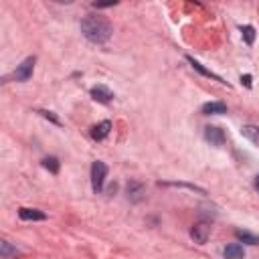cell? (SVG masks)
<instances>
[{
    "instance_id": "obj_1",
    "label": "cell",
    "mask_w": 259,
    "mask_h": 259,
    "mask_svg": "<svg viewBox=\"0 0 259 259\" xmlns=\"http://www.w3.org/2000/svg\"><path fill=\"white\" fill-rule=\"evenodd\" d=\"M81 33L87 41H91L95 45H103L112 37V25L99 15H87L81 21Z\"/></svg>"
},
{
    "instance_id": "obj_2",
    "label": "cell",
    "mask_w": 259,
    "mask_h": 259,
    "mask_svg": "<svg viewBox=\"0 0 259 259\" xmlns=\"http://www.w3.org/2000/svg\"><path fill=\"white\" fill-rule=\"evenodd\" d=\"M106 176H108V166L106 162L101 160H95L91 164V188L95 194H99L103 190V182H106Z\"/></svg>"
},
{
    "instance_id": "obj_3",
    "label": "cell",
    "mask_w": 259,
    "mask_h": 259,
    "mask_svg": "<svg viewBox=\"0 0 259 259\" xmlns=\"http://www.w3.org/2000/svg\"><path fill=\"white\" fill-rule=\"evenodd\" d=\"M35 63H37V57H27V59L17 67V71H15V79H17V81H21V83L29 81V79L33 77Z\"/></svg>"
},
{
    "instance_id": "obj_4",
    "label": "cell",
    "mask_w": 259,
    "mask_h": 259,
    "mask_svg": "<svg viewBox=\"0 0 259 259\" xmlns=\"http://www.w3.org/2000/svg\"><path fill=\"white\" fill-rule=\"evenodd\" d=\"M190 237H192L194 243L204 245L206 241H209V237H211V225L209 223H196V225H192Z\"/></svg>"
},
{
    "instance_id": "obj_5",
    "label": "cell",
    "mask_w": 259,
    "mask_h": 259,
    "mask_svg": "<svg viewBox=\"0 0 259 259\" xmlns=\"http://www.w3.org/2000/svg\"><path fill=\"white\" fill-rule=\"evenodd\" d=\"M204 140L209 142L211 146H217V148H219V146L225 144L227 138H225V132H223L219 126H206V128H204Z\"/></svg>"
},
{
    "instance_id": "obj_6",
    "label": "cell",
    "mask_w": 259,
    "mask_h": 259,
    "mask_svg": "<svg viewBox=\"0 0 259 259\" xmlns=\"http://www.w3.org/2000/svg\"><path fill=\"white\" fill-rule=\"evenodd\" d=\"M91 97L99 103H110L114 99V91L106 85H95V87H91Z\"/></svg>"
},
{
    "instance_id": "obj_7",
    "label": "cell",
    "mask_w": 259,
    "mask_h": 259,
    "mask_svg": "<svg viewBox=\"0 0 259 259\" xmlns=\"http://www.w3.org/2000/svg\"><path fill=\"white\" fill-rule=\"evenodd\" d=\"M110 132H112V122L103 120V122H99L97 126L91 128V138L97 140V142H101V140H106L110 136Z\"/></svg>"
},
{
    "instance_id": "obj_8",
    "label": "cell",
    "mask_w": 259,
    "mask_h": 259,
    "mask_svg": "<svg viewBox=\"0 0 259 259\" xmlns=\"http://www.w3.org/2000/svg\"><path fill=\"white\" fill-rule=\"evenodd\" d=\"M126 190H128V198L132 202H140L144 198V194H146V186L142 182H136V180L128 182V188Z\"/></svg>"
},
{
    "instance_id": "obj_9",
    "label": "cell",
    "mask_w": 259,
    "mask_h": 259,
    "mask_svg": "<svg viewBox=\"0 0 259 259\" xmlns=\"http://www.w3.org/2000/svg\"><path fill=\"white\" fill-rule=\"evenodd\" d=\"M202 114L204 116H219V114H227V106L223 101H209L202 106Z\"/></svg>"
},
{
    "instance_id": "obj_10",
    "label": "cell",
    "mask_w": 259,
    "mask_h": 259,
    "mask_svg": "<svg viewBox=\"0 0 259 259\" xmlns=\"http://www.w3.org/2000/svg\"><path fill=\"white\" fill-rule=\"evenodd\" d=\"M19 217L23 219V221H45L47 219V215L43 213V211H39V209H19Z\"/></svg>"
},
{
    "instance_id": "obj_11",
    "label": "cell",
    "mask_w": 259,
    "mask_h": 259,
    "mask_svg": "<svg viewBox=\"0 0 259 259\" xmlns=\"http://www.w3.org/2000/svg\"><path fill=\"white\" fill-rule=\"evenodd\" d=\"M223 255H225V259H245V249L239 243H231L223 249Z\"/></svg>"
},
{
    "instance_id": "obj_12",
    "label": "cell",
    "mask_w": 259,
    "mask_h": 259,
    "mask_svg": "<svg viewBox=\"0 0 259 259\" xmlns=\"http://www.w3.org/2000/svg\"><path fill=\"white\" fill-rule=\"evenodd\" d=\"M241 136H245L249 142H253L255 146H259V126L245 124V126L241 128Z\"/></svg>"
},
{
    "instance_id": "obj_13",
    "label": "cell",
    "mask_w": 259,
    "mask_h": 259,
    "mask_svg": "<svg viewBox=\"0 0 259 259\" xmlns=\"http://www.w3.org/2000/svg\"><path fill=\"white\" fill-rule=\"evenodd\" d=\"M186 61H188V63H190V67H192L194 71H198L200 75H204V77H211V79H215V81H221V83H225V81H223L219 75H215V73H213V71H209V69H204V67H202V65H200L196 59H192V57H186Z\"/></svg>"
},
{
    "instance_id": "obj_14",
    "label": "cell",
    "mask_w": 259,
    "mask_h": 259,
    "mask_svg": "<svg viewBox=\"0 0 259 259\" xmlns=\"http://www.w3.org/2000/svg\"><path fill=\"white\" fill-rule=\"evenodd\" d=\"M235 237L241 241V243H247V245H257L259 243V237L249 233V231H243V229H237L235 231Z\"/></svg>"
},
{
    "instance_id": "obj_15",
    "label": "cell",
    "mask_w": 259,
    "mask_h": 259,
    "mask_svg": "<svg viewBox=\"0 0 259 259\" xmlns=\"http://www.w3.org/2000/svg\"><path fill=\"white\" fill-rule=\"evenodd\" d=\"M43 168H47L51 174H57L59 172V168H61V164H59V160L55 158V156H47V158H43Z\"/></svg>"
},
{
    "instance_id": "obj_16",
    "label": "cell",
    "mask_w": 259,
    "mask_h": 259,
    "mask_svg": "<svg viewBox=\"0 0 259 259\" xmlns=\"http://www.w3.org/2000/svg\"><path fill=\"white\" fill-rule=\"evenodd\" d=\"M241 37H243V41H245L247 45H253V43H255V29H253L251 25L241 27Z\"/></svg>"
},
{
    "instance_id": "obj_17",
    "label": "cell",
    "mask_w": 259,
    "mask_h": 259,
    "mask_svg": "<svg viewBox=\"0 0 259 259\" xmlns=\"http://www.w3.org/2000/svg\"><path fill=\"white\" fill-rule=\"evenodd\" d=\"M39 114L43 116V118H47V120H51L55 126H61V120L57 118V116H53V112H45V110H39Z\"/></svg>"
},
{
    "instance_id": "obj_18",
    "label": "cell",
    "mask_w": 259,
    "mask_h": 259,
    "mask_svg": "<svg viewBox=\"0 0 259 259\" xmlns=\"http://www.w3.org/2000/svg\"><path fill=\"white\" fill-rule=\"evenodd\" d=\"M0 247H3V255H5V257L17 255V249H13V247H11V243H7V241H3V245H0Z\"/></svg>"
},
{
    "instance_id": "obj_19",
    "label": "cell",
    "mask_w": 259,
    "mask_h": 259,
    "mask_svg": "<svg viewBox=\"0 0 259 259\" xmlns=\"http://www.w3.org/2000/svg\"><path fill=\"white\" fill-rule=\"evenodd\" d=\"M241 83L251 89V85H253V83H251V75H243V77H241Z\"/></svg>"
},
{
    "instance_id": "obj_20",
    "label": "cell",
    "mask_w": 259,
    "mask_h": 259,
    "mask_svg": "<svg viewBox=\"0 0 259 259\" xmlns=\"http://www.w3.org/2000/svg\"><path fill=\"white\" fill-rule=\"evenodd\" d=\"M255 186H257V188H259V174H257V176H255Z\"/></svg>"
}]
</instances>
